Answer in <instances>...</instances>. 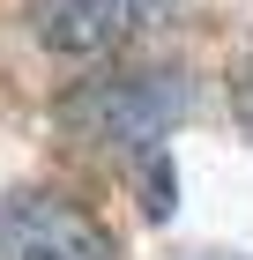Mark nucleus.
Returning a JSON list of instances; mask_svg holds the SVG:
<instances>
[{"label": "nucleus", "instance_id": "39448f33", "mask_svg": "<svg viewBox=\"0 0 253 260\" xmlns=\"http://www.w3.org/2000/svg\"><path fill=\"white\" fill-rule=\"evenodd\" d=\"M201 260H231V253H201Z\"/></svg>", "mask_w": 253, "mask_h": 260}, {"label": "nucleus", "instance_id": "7ed1b4c3", "mask_svg": "<svg viewBox=\"0 0 253 260\" xmlns=\"http://www.w3.org/2000/svg\"><path fill=\"white\" fill-rule=\"evenodd\" d=\"M149 8H164V0H30V30L60 60H97L134 38Z\"/></svg>", "mask_w": 253, "mask_h": 260}, {"label": "nucleus", "instance_id": "20e7f679", "mask_svg": "<svg viewBox=\"0 0 253 260\" xmlns=\"http://www.w3.org/2000/svg\"><path fill=\"white\" fill-rule=\"evenodd\" d=\"M231 104H238V126L253 134V45L238 52V67H231Z\"/></svg>", "mask_w": 253, "mask_h": 260}, {"label": "nucleus", "instance_id": "f257e3e1", "mask_svg": "<svg viewBox=\"0 0 253 260\" xmlns=\"http://www.w3.org/2000/svg\"><path fill=\"white\" fill-rule=\"evenodd\" d=\"M179 104L186 97H179L172 75H104L90 89H75L60 119L75 126L82 141H97V149H119V156L142 149V156H156V141L179 119Z\"/></svg>", "mask_w": 253, "mask_h": 260}, {"label": "nucleus", "instance_id": "f03ea898", "mask_svg": "<svg viewBox=\"0 0 253 260\" xmlns=\"http://www.w3.org/2000/svg\"><path fill=\"white\" fill-rule=\"evenodd\" d=\"M0 260H119L112 231L60 193L0 201Z\"/></svg>", "mask_w": 253, "mask_h": 260}]
</instances>
